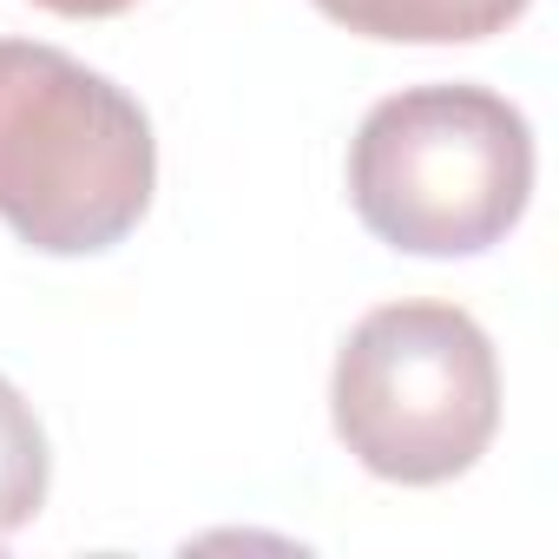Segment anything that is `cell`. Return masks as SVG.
Wrapping results in <instances>:
<instances>
[{"label": "cell", "instance_id": "obj_4", "mask_svg": "<svg viewBox=\"0 0 559 559\" xmlns=\"http://www.w3.org/2000/svg\"><path fill=\"white\" fill-rule=\"evenodd\" d=\"M317 8L362 34V40H402V47H467L487 34H507L533 0H317Z\"/></svg>", "mask_w": 559, "mask_h": 559}, {"label": "cell", "instance_id": "obj_5", "mask_svg": "<svg viewBox=\"0 0 559 559\" xmlns=\"http://www.w3.org/2000/svg\"><path fill=\"white\" fill-rule=\"evenodd\" d=\"M47 480H53L47 428H40L34 402L0 376V539L21 533L47 507Z\"/></svg>", "mask_w": 559, "mask_h": 559}, {"label": "cell", "instance_id": "obj_2", "mask_svg": "<svg viewBox=\"0 0 559 559\" xmlns=\"http://www.w3.org/2000/svg\"><path fill=\"white\" fill-rule=\"evenodd\" d=\"M533 198V126L487 86H408L349 139L356 217L408 257H480Z\"/></svg>", "mask_w": 559, "mask_h": 559}, {"label": "cell", "instance_id": "obj_3", "mask_svg": "<svg viewBox=\"0 0 559 559\" xmlns=\"http://www.w3.org/2000/svg\"><path fill=\"white\" fill-rule=\"evenodd\" d=\"M336 441L402 487L467 474L500 428V362L487 330L454 304H382L336 349Z\"/></svg>", "mask_w": 559, "mask_h": 559}, {"label": "cell", "instance_id": "obj_6", "mask_svg": "<svg viewBox=\"0 0 559 559\" xmlns=\"http://www.w3.org/2000/svg\"><path fill=\"white\" fill-rule=\"evenodd\" d=\"M34 8H47V14H60V21H112V14L139 8V0H34Z\"/></svg>", "mask_w": 559, "mask_h": 559}, {"label": "cell", "instance_id": "obj_1", "mask_svg": "<svg viewBox=\"0 0 559 559\" xmlns=\"http://www.w3.org/2000/svg\"><path fill=\"white\" fill-rule=\"evenodd\" d=\"M158 185L145 106L86 60L0 40V217L47 257H99L139 230Z\"/></svg>", "mask_w": 559, "mask_h": 559}]
</instances>
